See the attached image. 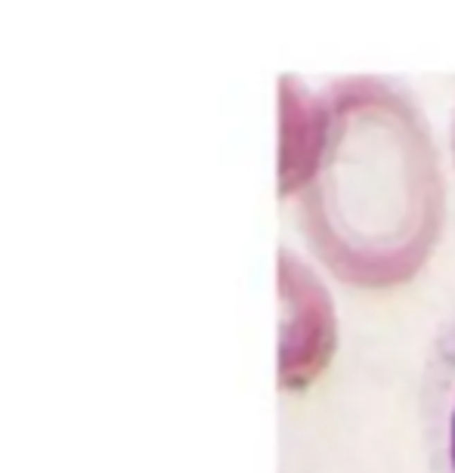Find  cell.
<instances>
[{
	"mask_svg": "<svg viewBox=\"0 0 455 473\" xmlns=\"http://www.w3.org/2000/svg\"><path fill=\"white\" fill-rule=\"evenodd\" d=\"M452 152H455V118H452Z\"/></svg>",
	"mask_w": 455,
	"mask_h": 473,
	"instance_id": "5",
	"label": "cell"
},
{
	"mask_svg": "<svg viewBox=\"0 0 455 473\" xmlns=\"http://www.w3.org/2000/svg\"><path fill=\"white\" fill-rule=\"evenodd\" d=\"M279 387L310 390L338 350V312L325 282L294 251H279Z\"/></svg>",
	"mask_w": 455,
	"mask_h": 473,
	"instance_id": "2",
	"label": "cell"
},
{
	"mask_svg": "<svg viewBox=\"0 0 455 473\" xmlns=\"http://www.w3.org/2000/svg\"><path fill=\"white\" fill-rule=\"evenodd\" d=\"M325 99L316 168L298 192L301 229L347 285L412 282L443 229V170L421 109L384 78H341Z\"/></svg>",
	"mask_w": 455,
	"mask_h": 473,
	"instance_id": "1",
	"label": "cell"
},
{
	"mask_svg": "<svg viewBox=\"0 0 455 473\" xmlns=\"http://www.w3.org/2000/svg\"><path fill=\"white\" fill-rule=\"evenodd\" d=\"M325 133V99L298 78H285L279 87V192L298 195L322 149Z\"/></svg>",
	"mask_w": 455,
	"mask_h": 473,
	"instance_id": "3",
	"label": "cell"
},
{
	"mask_svg": "<svg viewBox=\"0 0 455 473\" xmlns=\"http://www.w3.org/2000/svg\"><path fill=\"white\" fill-rule=\"evenodd\" d=\"M425 424L440 473H455V310L437 331L427 356Z\"/></svg>",
	"mask_w": 455,
	"mask_h": 473,
	"instance_id": "4",
	"label": "cell"
}]
</instances>
